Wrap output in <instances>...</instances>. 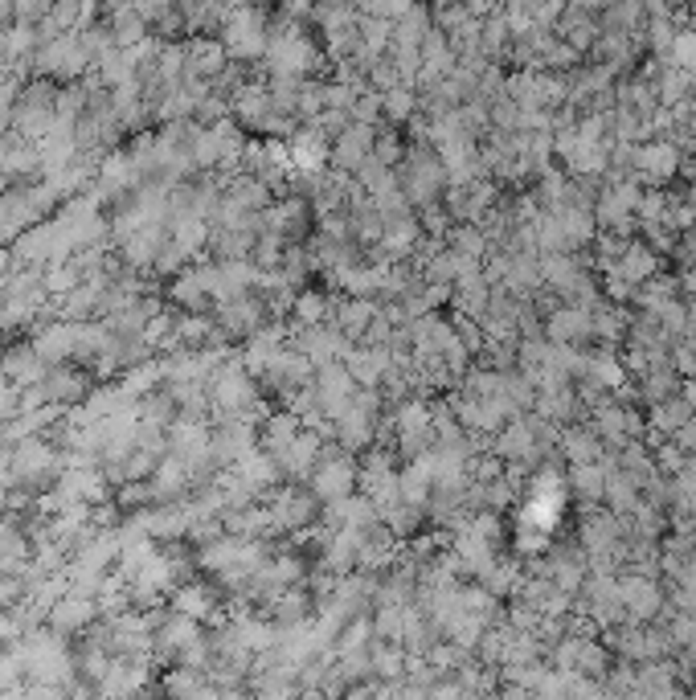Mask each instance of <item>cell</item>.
Masks as SVG:
<instances>
[{
  "instance_id": "cell-1",
  "label": "cell",
  "mask_w": 696,
  "mask_h": 700,
  "mask_svg": "<svg viewBox=\"0 0 696 700\" xmlns=\"http://www.w3.org/2000/svg\"><path fill=\"white\" fill-rule=\"evenodd\" d=\"M267 41H271V25L258 9H234L226 17V33H222V46L234 54V58H263L267 54Z\"/></svg>"
},
{
  "instance_id": "cell-2",
  "label": "cell",
  "mask_w": 696,
  "mask_h": 700,
  "mask_svg": "<svg viewBox=\"0 0 696 700\" xmlns=\"http://www.w3.org/2000/svg\"><path fill=\"white\" fill-rule=\"evenodd\" d=\"M680 148L664 136H651L635 148V177L647 185V189H664L676 172H680Z\"/></svg>"
},
{
  "instance_id": "cell-3",
  "label": "cell",
  "mask_w": 696,
  "mask_h": 700,
  "mask_svg": "<svg viewBox=\"0 0 696 700\" xmlns=\"http://www.w3.org/2000/svg\"><path fill=\"white\" fill-rule=\"evenodd\" d=\"M545 336L553 344L586 348L594 340V312L590 308H578V303H557V308L545 316Z\"/></svg>"
},
{
  "instance_id": "cell-4",
  "label": "cell",
  "mask_w": 696,
  "mask_h": 700,
  "mask_svg": "<svg viewBox=\"0 0 696 700\" xmlns=\"http://www.w3.org/2000/svg\"><path fill=\"white\" fill-rule=\"evenodd\" d=\"M373 140H377V131L369 127V123H348L340 136H336V144H332V160L340 164V168H365V160L373 156Z\"/></svg>"
},
{
  "instance_id": "cell-5",
  "label": "cell",
  "mask_w": 696,
  "mask_h": 700,
  "mask_svg": "<svg viewBox=\"0 0 696 700\" xmlns=\"http://www.w3.org/2000/svg\"><path fill=\"white\" fill-rule=\"evenodd\" d=\"M353 479H357L353 459L328 455L312 475V492H316V500H340V496H348V488H353Z\"/></svg>"
},
{
  "instance_id": "cell-6",
  "label": "cell",
  "mask_w": 696,
  "mask_h": 700,
  "mask_svg": "<svg viewBox=\"0 0 696 700\" xmlns=\"http://www.w3.org/2000/svg\"><path fill=\"white\" fill-rule=\"evenodd\" d=\"M570 492L582 508L606 500V467L602 463H570Z\"/></svg>"
},
{
  "instance_id": "cell-7",
  "label": "cell",
  "mask_w": 696,
  "mask_h": 700,
  "mask_svg": "<svg viewBox=\"0 0 696 700\" xmlns=\"http://www.w3.org/2000/svg\"><path fill=\"white\" fill-rule=\"evenodd\" d=\"M316 516V492H283L271 508V524H283V529H303Z\"/></svg>"
},
{
  "instance_id": "cell-8",
  "label": "cell",
  "mask_w": 696,
  "mask_h": 700,
  "mask_svg": "<svg viewBox=\"0 0 696 700\" xmlns=\"http://www.w3.org/2000/svg\"><path fill=\"white\" fill-rule=\"evenodd\" d=\"M672 62H676V66H684L688 74H696V29H692V25H684V29H676V46H672Z\"/></svg>"
}]
</instances>
